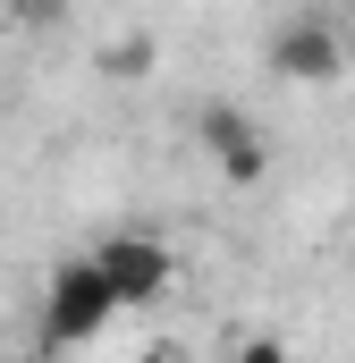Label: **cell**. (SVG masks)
Listing matches in <instances>:
<instances>
[{
  "label": "cell",
  "instance_id": "cell-1",
  "mask_svg": "<svg viewBox=\"0 0 355 363\" xmlns=\"http://www.w3.org/2000/svg\"><path fill=\"white\" fill-rule=\"evenodd\" d=\"M110 313H119V296L93 271V254L85 262H60L51 287H43V347H85V338L110 330Z\"/></svg>",
  "mask_w": 355,
  "mask_h": 363
},
{
  "label": "cell",
  "instance_id": "cell-2",
  "mask_svg": "<svg viewBox=\"0 0 355 363\" xmlns=\"http://www.w3.org/2000/svg\"><path fill=\"white\" fill-rule=\"evenodd\" d=\"M93 271L110 279V296H119V313H127V304H161L178 287V254L153 228H110V237L93 245Z\"/></svg>",
  "mask_w": 355,
  "mask_h": 363
},
{
  "label": "cell",
  "instance_id": "cell-3",
  "mask_svg": "<svg viewBox=\"0 0 355 363\" xmlns=\"http://www.w3.org/2000/svg\"><path fill=\"white\" fill-rule=\"evenodd\" d=\"M195 144H203V161L229 186H254L271 169V135L237 110V101H203V110H195Z\"/></svg>",
  "mask_w": 355,
  "mask_h": 363
},
{
  "label": "cell",
  "instance_id": "cell-4",
  "mask_svg": "<svg viewBox=\"0 0 355 363\" xmlns=\"http://www.w3.org/2000/svg\"><path fill=\"white\" fill-rule=\"evenodd\" d=\"M339 68H347V43L322 17H288L271 34V77H288V85H339Z\"/></svg>",
  "mask_w": 355,
  "mask_h": 363
},
{
  "label": "cell",
  "instance_id": "cell-5",
  "mask_svg": "<svg viewBox=\"0 0 355 363\" xmlns=\"http://www.w3.org/2000/svg\"><path fill=\"white\" fill-rule=\"evenodd\" d=\"M102 68H110V77H144V68H153V43H110Z\"/></svg>",
  "mask_w": 355,
  "mask_h": 363
},
{
  "label": "cell",
  "instance_id": "cell-6",
  "mask_svg": "<svg viewBox=\"0 0 355 363\" xmlns=\"http://www.w3.org/2000/svg\"><path fill=\"white\" fill-rule=\"evenodd\" d=\"M237 363H288V347H279V338H246V355Z\"/></svg>",
  "mask_w": 355,
  "mask_h": 363
},
{
  "label": "cell",
  "instance_id": "cell-7",
  "mask_svg": "<svg viewBox=\"0 0 355 363\" xmlns=\"http://www.w3.org/2000/svg\"><path fill=\"white\" fill-rule=\"evenodd\" d=\"M153 363H186V355H170V347H161V355H153Z\"/></svg>",
  "mask_w": 355,
  "mask_h": 363
}]
</instances>
